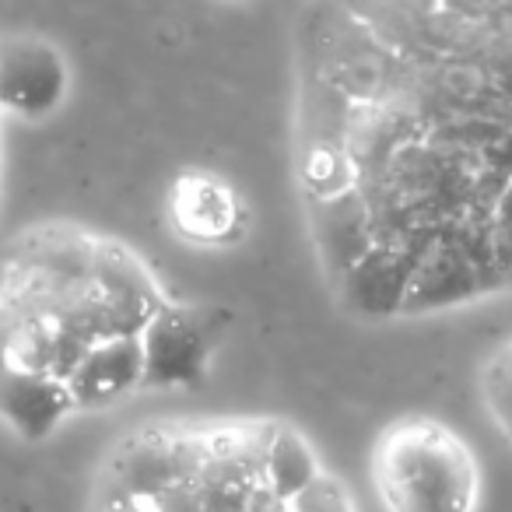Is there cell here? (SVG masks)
Wrapping results in <instances>:
<instances>
[{
    "label": "cell",
    "mask_w": 512,
    "mask_h": 512,
    "mask_svg": "<svg viewBox=\"0 0 512 512\" xmlns=\"http://www.w3.org/2000/svg\"><path fill=\"white\" fill-rule=\"evenodd\" d=\"M372 481L386 512H474L481 498L477 456L435 418H400L372 449Z\"/></svg>",
    "instance_id": "obj_2"
},
{
    "label": "cell",
    "mask_w": 512,
    "mask_h": 512,
    "mask_svg": "<svg viewBox=\"0 0 512 512\" xmlns=\"http://www.w3.org/2000/svg\"><path fill=\"white\" fill-rule=\"evenodd\" d=\"M144 390V348L141 337H116L95 344L85 362L67 379L74 411H106Z\"/></svg>",
    "instance_id": "obj_7"
},
{
    "label": "cell",
    "mask_w": 512,
    "mask_h": 512,
    "mask_svg": "<svg viewBox=\"0 0 512 512\" xmlns=\"http://www.w3.org/2000/svg\"><path fill=\"white\" fill-rule=\"evenodd\" d=\"M316 477H323V470L316 467V456L306 446V439L292 428L274 425L271 439H267V488L281 502H292Z\"/></svg>",
    "instance_id": "obj_9"
},
{
    "label": "cell",
    "mask_w": 512,
    "mask_h": 512,
    "mask_svg": "<svg viewBox=\"0 0 512 512\" xmlns=\"http://www.w3.org/2000/svg\"><path fill=\"white\" fill-rule=\"evenodd\" d=\"M204 456V428H148L120 442L106 470L109 498L116 502H155L176 484H190Z\"/></svg>",
    "instance_id": "obj_3"
},
{
    "label": "cell",
    "mask_w": 512,
    "mask_h": 512,
    "mask_svg": "<svg viewBox=\"0 0 512 512\" xmlns=\"http://www.w3.org/2000/svg\"><path fill=\"white\" fill-rule=\"evenodd\" d=\"M172 225L200 246H225L246 228V211L232 186L207 172H186L172 186Z\"/></svg>",
    "instance_id": "obj_6"
},
{
    "label": "cell",
    "mask_w": 512,
    "mask_h": 512,
    "mask_svg": "<svg viewBox=\"0 0 512 512\" xmlns=\"http://www.w3.org/2000/svg\"><path fill=\"white\" fill-rule=\"evenodd\" d=\"M67 60L50 39L0 36V116L46 120L67 99Z\"/></svg>",
    "instance_id": "obj_5"
},
{
    "label": "cell",
    "mask_w": 512,
    "mask_h": 512,
    "mask_svg": "<svg viewBox=\"0 0 512 512\" xmlns=\"http://www.w3.org/2000/svg\"><path fill=\"white\" fill-rule=\"evenodd\" d=\"M481 400L491 421L512 439V337L481 365Z\"/></svg>",
    "instance_id": "obj_10"
},
{
    "label": "cell",
    "mask_w": 512,
    "mask_h": 512,
    "mask_svg": "<svg viewBox=\"0 0 512 512\" xmlns=\"http://www.w3.org/2000/svg\"><path fill=\"white\" fill-rule=\"evenodd\" d=\"M221 334V316L183 302H165L144 327V390H169L200 379Z\"/></svg>",
    "instance_id": "obj_4"
},
{
    "label": "cell",
    "mask_w": 512,
    "mask_h": 512,
    "mask_svg": "<svg viewBox=\"0 0 512 512\" xmlns=\"http://www.w3.org/2000/svg\"><path fill=\"white\" fill-rule=\"evenodd\" d=\"M292 46L295 183L337 302L386 323L505 295L512 4H309Z\"/></svg>",
    "instance_id": "obj_1"
},
{
    "label": "cell",
    "mask_w": 512,
    "mask_h": 512,
    "mask_svg": "<svg viewBox=\"0 0 512 512\" xmlns=\"http://www.w3.org/2000/svg\"><path fill=\"white\" fill-rule=\"evenodd\" d=\"M74 411L67 383L15 369L0 358V418L22 439L39 442Z\"/></svg>",
    "instance_id": "obj_8"
}]
</instances>
